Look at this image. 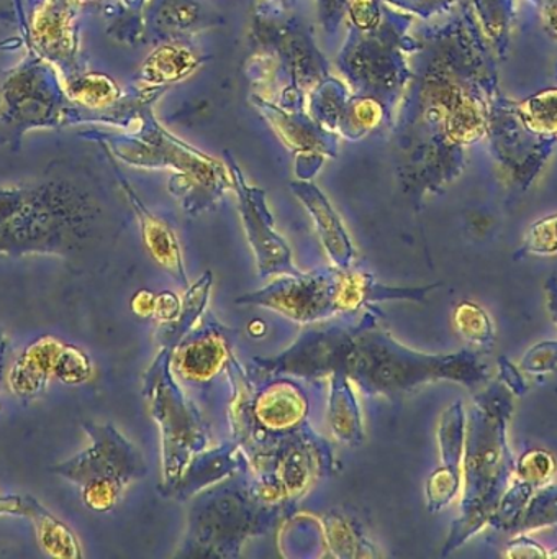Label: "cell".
<instances>
[{"instance_id": "15", "label": "cell", "mask_w": 557, "mask_h": 559, "mask_svg": "<svg viewBox=\"0 0 557 559\" xmlns=\"http://www.w3.org/2000/svg\"><path fill=\"white\" fill-rule=\"evenodd\" d=\"M140 217L141 234L151 257L167 271L182 287H189V277L183 267L182 251L174 231L159 218L151 215L140 202L134 201Z\"/></svg>"}, {"instance_id": "16", "label": "cell", "mask_w": 557, "mask_h": 559, "mask_svg": "<svg viewBox=\"0 0 557 559\" xmlns=\"http://www.w3.org/2000/svg\"><path fill=\"white\" fill-rule=\"evenodd\" d=\"M239 461H241V456L236 451L235 444H223V447L216 448L215 451H209V453L202 451L190 461L189 466L186 467L182 477L170 493L179 497L192 496L202 487L238 471Z\"/></svg>"}, {"instance_id": "7", "label": "cell", "mask_w": 557, "mask_h": 559, "mask_svg": "<svg viewBox=\"0 0 557 559\" xmlns=\"http://www.w3.org/2000/svg\"><path fill=\"white\" fill-rule=\"evenodd\" d=\"M265 510L252 506L238 490H218L197 510L190 526L189 555L228 556L271 522Z\"/></svg>"}, {"instance_id": "27", "label": "cell", "mask_w": 557, "mask_h": 559, "mask_svg": "<svg viewBox=\"0 0 557 559\" xmlns=\"http://www.w3.org/2000/svg\"><path fill=\"white\" fill-rule=\"evenodd\" d=\"M521 368L528 374H547L557 368V342H541L531 346L521 359Z\"/></svg>"}, {"instance_id": "17", "label": "cell", "mask_w": 557, "mask_h": 559, "mask_svg": "<svg viewBox=\"0 0 557 559\" xmlns=\"http://www.w3.org/2000/svg\"><path fill=\"white\" fill-rule=\"evenodd\" d=\"M330 427L341 443L357 447L364 438L363 418L349 379L331 374Z\"/></svg>"}, {"instance_id": "2", "label": "cell", "mask_w": 557, "mask_h": 559, "mask_svg": "<svg viewBox=\"0 0 557 559\" xmlns=\"http://www.w3.org/2000/svg\"><path fill=\"white\" fill-rule=\"evenodd\" d=\"M500 388H491L475 399V408L465 427V490L461 516L452 525L442 555L471 538L498 507L511 474V457L505 437L510 404Z\"/></svg>"}, {"instance_id": "28", "label": "cell", "mask_w": 557, "mask_h": 559, "mask_svg": "<svg viewBox=\"0 0 557 559\" xmlns=\"http://www.w3.org/2000/svg\"><path fill=\"white\" fill-rule=\"evenodd\" d=\"M349 4L351 17L357 27L367 31L372 27L374 22L377 21V11L374 0H347Z\"/></svg>"}, {"instance_id": "6", "label": "cell", "mask_w": 557, "mask_h": 559, "mask_svg": "<svg viewBox=\"0 0 557 559\" xmlns=\"http://www.w3.org/2000/svg\"><path fill=\"white\" fill-rule=\"evenodd\" d=\"M84 237L75 212L0 204V257H68Z\"/></svg>"}, {"instance_id": "9", "label": "cell", "mask_w": 557, "mask_h": 559, "mask_svg": "<svg viewBox=\"0 0 557 559\" xmlns=\"http://www.w3.org/2000/svg\"><path fill=\"white\" fill-rule=\"evenodd\" d=\"M235 182L239 202H241L239 209H241L246 237L254 251L259 274L268 277L277 276V274L278 276H298L304 273L294 266L291 248L272 228V218L269 217L262 192L248 188L238 171H235Z\"/></svg>"}, {"instance_id": "1", "label": "cell", "mask_w": 557, "mask_h": 559, "mask_svg": "<svg viewBox=\"0 0 557 559\" xmlns=\"http://www.w3.org/2000/svg\"><path fill=\"white\" fill-rule=\"evenodd\" d=\"M376 310L367 309L356 326L307 330L282 355L256 359V374L307 379L343 374L364 394L390 401L429 382L477 388L487 381L488 368L481 353L462 349L454 355H426L406 348L377 322Z\"/></svg>"}, {"instance_id": "11", "label": "cell", "mask_w": 557, "mask_h": 559, "mask_svg": "<svg viewBox=\"0 0 557 559\" xmlns=\"http://www.w3.org/2000/svg\"><path fill=\"white\" fill-rule=\"evenodd\" d=\"M64 343L45 335L29 343L10 369L9 384L20 401L29 402L48 388L55 378V365Z\"/></svg>"}, {"instance_id": "23", "label": "cell", "mask_w": 557, "mask_h": 559, "mask_svg": "<svg viewBox=\"0 0 557 559\" xmlns=\"http://www.w3.org/2000/svg\"><path fill=\"white\" fill-rule=\"evenodd\" d=\"M92 376L91 358L74 345L62 346L55 365V378L69 385H79Z\"/></svg>"}, {"instance_id": "21", "label": "cell", "mask_w": 557, "mask_h": 559, "mask_svg": "<svg viewBox=\"0 0 557 559\" xmlns=\"http://www.w3.org/2000/svg\"><path fill=\"white\" fill-rule=\"evenodd\" d=\"M557 523V484L531 497L513 530H537Z\"/></svg>"}, {"instance_id": "36", "label": "cell", "mask_w": 557, "mask_h": 559, "mask_svg": "<svg viewBox=\"0 0 557 559\" xmlns=\"http://www.w3.org/2000/svg\"><path fill=\"white\" fill-rule=\"evenodd\" d=\"M547 556H549V558H557V548L553 549L550 552H547Z\"/></svg>"}, {"instance_id": "8", "label": "cell", "mask_w": 557, "mask_h": 559, "mask_svg": "<svg viewBox=\"0 0 557 559\" xmlns=\"http://www.w3.org/2000/svg\"><path fill=\"white\" fill-rule=\"evenodd\" d=\"M275 378H262L268 385L262 388L256 395H249L242 391L238 395V418L239 433L242 431L256 430L268 435L292 433L304 425L307 417V397L297 384L287 379V376H275Z\"/></svg>"}, {"instance_id": "14", "label": "cell", "mask_w": 557, "mask_h": 559, "mask_svg": "<svg viewBox=\"0 0 557 559\" xmlns=\"http://www.w3.org/2000/svg\"><path fill=\"white\" fill-rule=\"evenodd\" d=\"M294 191L304 202L305 207L310 211L317 224L321 243L333 263L336 267H349L354 260V248L347 237L346 228L341 224L340 217L334 214L330 202L315 186L305 185V182L294 185Z\"/></svg>"}, {"instance_id": "32", "label": "cell", "mask_w": 557, "mask_h": 559, "mask_svg": "<svg viewBox=\"0 0 557 559\" xmlns=\"http://www.w3.org/2000/svg\"><path fill=\"white\" fill-rule=\"evenodd\" d=\"M154 304H156V296L150 290H140L134 294L131 300V309L137 316L151 317L154 313Z\"/></svg>"}, {"instance_id": "29", "label": "cell", "mask_w": 557, "mask_h": 559, "mask_svg": "<svg viewBox=\"0 0 557 559\" xmlns=\"http://www.w3.org/2000/svg\"><path fill=\"white\" fill-rule=\"evenodd\" d=\"M180 307H182V304L177 299L176 294L167 293L166 290V293L157 294L153 316L156 317L161 323H167L179 316Z\"/></svg>"}, {"instance_id": "22", "label": "cell", "mask_w": 557, "mask_h": 559, "mask_svg": "<svg viewBox=\"0 0 557 559\" xmlns=\"http://www.w3.org/2000/svg\"><path fill=\"white\" fill-rule=\"evenodd\" d=\"M524 122L531 130L557 135V91L540 94L521 106Z\"/></svg>"}, {"instance_id": "33", "label": "cell", "mask_w": 557, "mask_h": 559, "mask_svg": "<svg viewBox=\"0 0 557 559\" xmlns=\"http://www.w3.org/2000/svg\"><path fill=\"white\" fill-rule=\"evenodd\" d=\"M547 293V312H549L550 320L557 325V280L549 277L546 281Z\"/></svg>"}, {"instance_id": "20", "label": "cell", "mask_w": 557, "mask_h": 559, "mask_svg": "<svg viewBox=\"0 0 557 559\" xmlns=\"http://www.w3.org/2000/svg\"><path fill=\"white\" fill-rule=\"evenodd\" d=\"M323 523L328 545L330 549L333 548L334 555L346 558L367 556L363 548H367L369 543L364 542L363 535L344 516L331 515Z\"/></svg>"}, {"instance_id": "30", "label": "cell", "mask_w": 557, "mask_h": 559, "mask_svg": "<svg viewBox=\"0 0 557 559\" xmlns=\"http://www.w3.org/2000/svg\"><path fill=\"white\" fill-rule=\"evenodd\" d=\"M505 556H508V558H546L547 551H544L534 539L520 536L508 545Z\"/></svg>"}, {"instance_id": "18", "label": "cell", "mask_w": 557, "mask_h": 559, "mask_svg": "<svg viewBox=\"0 0 557 559\" xmlns=\"http://www.w3.org/2000/svg\"><path fill=\"white\" fill-rule=\"evenodd\" d=\"M210 289H212V273L206 271L187 290L179 316L170 322L161 323L159 333H157L161 348H169L174 353V349L186 340L187 333L195 325L197 320L200 319L203 309L206 307V302H209Z\"/></svg>"}, {"instance_id": "19", "label": "cell", "mask_w": 557, "mask_h": 559, "mask_svg": "<svg viewBox=\"0 0 557 559\" xmlns=\"http://www.w3.org/2000/svg\"><path fill=\"white\" fill-rule=\"evenodd\" d=\"M454 325L459 335L474 345L494 343V326L482 307L474 302H461L454 310Z\"/></svg>"}, {"instance_id": "25", "label": "cell", "mask_w": 557, "mask_h": 559, "mask_svg": "<svg viewBox=\"0 0 557 559\" xmlns=\"http://www.w3.org/2000/svg\"><path fill=\"white\" fill-rule=\"evenodd\" d=\"M554 469H556V463L549 453L541 450L530 451L518 463V479L536 489L553 477Z\"/></svg>"}, {"instance_id": "26", "label": "cell", "mask_w": 557, "mask_h": 559, "mask_svg": "<svg viewBox=\"0 0 557 559\" xmlns=\"http://www.w3.org/2000/svg\"><path fill=\"white\" fill-rule=\"evenodd\" d=\"M449 132L455 140L461 142H471L477 139L482 132V119L478 116L477 109L472 107L467 100L458 104L454 112H452L451 120H449Z\"/></svg>"}, {"instance_id": "34", "label": "cell", "mask_w": 557, "mask_h": 559, "mask_svg": "<svg viewBox=\"0 0 557 559\" xmlns=\"http://www.w3.org/2000/svg\"><path fill=\"white\" fill-rule=\"evenodd\" d=\"M7 353V338L3 335L2 330H0V372H2L3 368V358H5Z\"/></svg>"}, {"instance_id": "10", "label": "cell", "mask_w": 557, "mask_h": 559, "mask_svg": "<svg viewBox=\"0 0 557 559\" xmlns=\"http://www.w3.org/2000/svg\"><path fill=\"white\" fill-rule=\"evenodd\" d=\"M0 515H19L32 520L39 546L51 558H81V545L74 533L32 497H0Z\"/></svg>"}, {"instance_id": "31", "label": "cell", "mask_w": 557, "mask_h": 559, "mask_svg": "<svg viewBox=\"0 0 557 559\" xmlns=\"http://www.w3.org/2000/svg\"><path fill=\"white\" fill-rule=\"evenodd\" d=\"M500 376L505 384L511 388V391L517 392V394H523V392L526 391V385H524L520 372L505 358H500Z\"/></svg>"}, {"instance_id": "35", "label": "cell", "mask_w": 557, "mask_h": 559, "mask_svg": "<svg viewBox=\"0 0 557 559\" xmlns=\"http://www.w3.org/2000/svg\"><path fill=\"white\" fill-rule=\"evenodd\" d=\"M547 21H549L550 31H557V5H554V8L549 9Z\"/></svg>"}, {"instance_id": "13", "label": "cell", "mask_w": 557, "mask_h": 559, "mask_svg": "<svg viewBox=\"0 0 557 559\" xmlns=\"http://www.w3.org/2000/svg\"><path fill=\"white\" fill-rule=\"evenodd\" d=\"M438 440L441 467L429 476L428 483L441 492H459L465 447V415L461 402H455L442 414Z\"/></svg>"}, {"instance_id": "12", "label": "cell", "mask_w": 557, "mask_h": 559, "mask_svg": "<svg viewBox=\"0 0 557 559\" xmlns=\"http://www.w3.org/2000/svg\"><path fill=\"white\" fill-rule=\"evenodd\" d=\"M173 358L177 372L189 381H209L229 362L228 338L218 330H203L195 338L174 349Z\"/></svg>"}, {"instance_id": "3", "label": "cell", "mask_w": 557, "mask_h": 559, "mask_svg": "<svg viewBox=\"0 0 557 559\" xmlns=\"http://www.w3.org/2000/svg\"><path fill=\"white\" fill-rule=\"evenodd\" d=\"M439 284L418 289L383 286L372 274L349 267L285 276L258 293L242 296L236 304H252L282 313L298 323H317L337 313L370 309L387 300H425Z\"/></svg>"}, {"instance_id": "5", "label": "cell", "mask_w": 557, "mask_h": 559, "mask_svg": "<svg viewBox=\"0 0 557 559\" xmlns=\"http://www.w3.org/2000/svg\"><path fill=\"white\" fill-rule=\"evenodd\" d=\"M173 349L161 348L144 378V395L163 441V490L173 492L190 461L205 450L209 433L170 374Z\"/></svg>"}, {"instance_id": "24", "label": "cell", "mask_w": 557, "mask_h": 559, "mask_svg": "<svg viewBox=\"0 0 557 559\" xmlns=\"http://www.w3.org/2000/svg\"><path fill=\"white\" fill-rule=\"evenodd\" d=\"M528 254H534V257L557 254V215H550L531 225L517 258L528 257Z\"/></svg>"}, {"instance_id": "4", "label": "cell", "mask_w": 557, "mask_h": 559, "mask_svg": "<svg viewBox=\"0 0 557 559\" xmlns=\"http://www.w3.org/2000/svg\"><path fill=\"white\" fill-rule=\"evenodd\" d=\"M91 444L81 453L52 466V473L81 487L82 500L95 512L117 506L123 490L146 474L137 447L114 425L84 424Z\"/></svg>"}, {"instance_id": "37", "label": "cell", "mask_w": 557, "mask_h": 559, "mask_svg": "<svg viewBox=\"0 0 557 559\" xmlns=\"http://www.w3.org/2000/svg\"><path fill=\"white\" fill-rule=\"evenodd\" d=\"M0 408H2V405H0Z\"/></svg>"}]
</instances>
